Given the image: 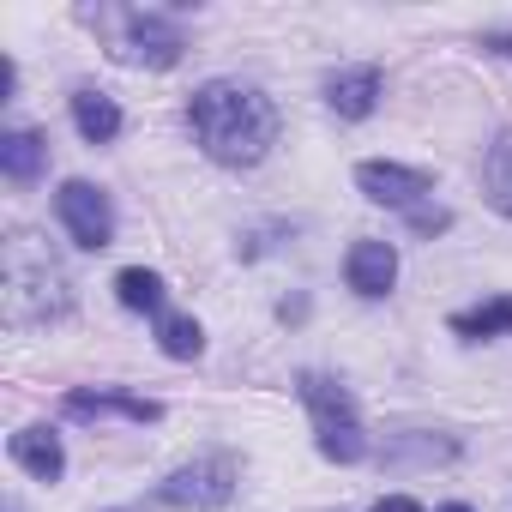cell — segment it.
<instances>
[{
    "label": "cell",
    "instance_id": "obj_17",
    "mask_svg": "<svg viewBox=\"0 0 512 512\" xmlns=\"http://www.w3.org/2000/svg\"><path fill=\"white\" fill-rule=\"evenodd\" d=\"M452 332L458 338H494V332H512V296H494L470 314H452Z\"/></svg>",
    "mask_w": 512,
    "mask_h": 512
},
{
    "label": "cell",
    "instance_id": "obj_18",
    "mask_svg": "<svg viewBox=\"0 0 512 512\" xmlns=\"http://www.w3.org/2000/svg\"><path fill=\"white\" fill-rule=\"evenodd\" d=\"M446 223H452V217H446L440 205H416V211H410V229H422V235H440Z\"/></svg>",
    "mask_w": 512,
    "mask_h": 512
},
{
    "label": "cell",
    "instance_id": "obj_14",
    "mask_svg": "<svg viewBox=\"0 0 512 512\" xmlns=\"http://www.w3.org/2000/svg\"><path fill=\"white\" fill-rule=\"evenodd\" d=\"M73 127H79L91 145H109V139L121 133V109H115V97H103V91H73Z\"/></svg>",
    "mask_w": 512,
    "mask_h": 512
},
{
    "label": "cell",
    "instance_id": "obj_11",
    "mask_svg": "<svg viewBox=\"0 0 512 512\" xmlns=\"http://www.w3.org/2000/svg\"><path fill=\"white\" fill-rule=\"evenodd\" d=\"M13 464L31 470L37 482H61V470H67L61 434H55V428H19V434H13Z\"/></svg>",
    "mask_w": 512,
    "mask_h": 512
},
{
    "label": "cell",
    "instance_id": "obj_15",
    "mask_svg": "<svg viewBox=\"0 0 512 512\" xmlns=\"http://www.w3.org/2000/svg\"><path fill=\"white\" fill-rule=\"evenodd\" d=\"M115 296H121V308H133V314H163V278L145 272V266H127V272L115 278Z\"/></svg>",
    "mask_w": 512,
    "mask_h": 512
},
{
    "label": "cell",
    "instance_id": "obj_2",
    "mask_svg": "<svg viewBox=\"0 0 512 512\" xmlns=\"http://www.w3.org/2000/svg\"><path fill=\"white\" fill-rule=\"evenodd\" d=\"M0 284H7V326H43V320H61L73 308V284H67L61 260L25 229L7 235Z\"/></svg>",
    "mask_w": 512,
    "mask_h": 512
},
{
    "label": "cell",
    "instance_id": "obj_19",
    "mask_svg": "<svg viewBox=\"0 0 512 512\" xmlns=\"http://www.w3.org/2000/svg\"><path fill=\"white\" fill-rule=\"evenodd\" d=\"M374 512H422V500H416V494H386Z\"/></svg>",
    "mask_w": 512,
    "mask_h": 512
},
{
    "label": "cell",
    "instance_id": "obj_5",
    "mask_svg": "<svg viewBox=\"0 0 512 512\" xmlns=\"http://www.w3.org/2000/svg\"><path fill=\"white\" fill-rule=\"evenodd\" d=\"M55 217H61L67 235H73L79 247H91V253L115 241V205H109V193L91 187V181H67V187L55 193Z\"/></svg>",
    "mask_w": 512,
    "mask_h": 512
},
{
    "label": "cell",
    "instance_id": "obj_4",
    "mask_svg": "<svg viewBox=\"0 0 512 512\" xmlns=\"http://www.w3.org/2000/svg\"><path fill=\"white\" fill-rule=\"evenodd\" d=\"M235 458H223V452H211V458H193V464H181L163 488H157V500L163 506H175V512H217L229 494H235Z\"/></svg>",
    "mask_w": 512,
    "mask_h": 512
},
{
    "label": "cell",
    "instance_id": "obj_10",
    "mask_svg": "<svg viewBox=\"0 0 512 512\" xmlns=\"http://www.w3.org/2000/svg\"><path fill=\"white\" fill-rule=\"evenodd\" d=\"M67 416H127V422H157L163 404L139 398V392H67Z\"/></svg>",
    "mask_w": 512,
    "mask_h": 512
},
{
    "label": "cell",
    "instance_id": "obj_9",
    "mask_svg": "<svg viewBox=\"0 0 512 512\" xmlns=\"http://www.w3.org/2000/svg\"><path fill=\"white\" fill-rule=\"evenodd\" d=\"M326 103H332V115H344V121H368L374 103H380V67H344V73H332Z\"/></svg>",
    "mask_w": 512,
    "mask_h": 512
},
{
    "label": "cell",
    "instance_id": "obj_3",
    "mask_svg": "<svg viewBox=\"0 0 512 512\" xmlns=\"http://www.w3.org/2000/svg\"><path fill=\"white\" fill-rule=\"evenodd\" d=\"M296 386H302V404H308V416H314L320 452H326L332 464H356V458L368 452V428H362V416H356V398H350L338 380H326V374H302Z\"/></svg>",
    "mask_w": 512,
    "mask_h": 512
},
{
    "label": "cell",
    "instance_id": "obj_8",
    "mask_svg": "<svg viewBox=\"0 0 512 512\" xmlns=\"http://www.w3.org/2000/svg\"><path fill=\"white\" fill-rule=\"evenodd\" d=\"M344 278H350L356 296L380 302V296L398 284V247H392V241H356L350 260H344Z\"/></svg>",
    "mask_w": 512,
    "mask_h": 512
},
{
    "label": "cell",
    "instance_id": "obj_20",
    "mask_svg": "<svg viewBox=\"0 0 512 512\" xmlns=\"http://www.w3.org/2000/svg\"><path fill=\"white\" fill-rule=\"evenodd\" d=\"M482 49H494V55H512V31H494V37H482Z\"/></svg>",
    "mask_w": 512,
    "mask_h": 512
},
{
    "label": "cell",
    "instance_id": "obj_12",
    "mask_svg": "<svg viewBox=\"0 0 512 512\" xmlns=\"http://www.w3.org/2000/svg\"><path fill=\"white\" fill-rule=\"evenodd\" d=\"M482 199L500 211V217H512V127L506 133H494V145L482 151Z\"/></svg>",
    "mask_w": 512,
    "mask_h": 512
},
{
    "label": "cell",
    "instance_id": "obj_6",
    "mask_svg": "<svg viewBox=\"0 0 512 512\" xmlns=\"http://www.w3.org/2000/svg\"><path fill=\"white\" fill-rule=\"evenodd\" d=\"M181 31L163 19V13H127L121 19V61H133V67H175L181 61Z\"/></svg>",
    "mask_w": 512,
    "mask_h": 512
},
{
    "label": "cell",
    "instance_id": "obj_1",
    "mask_svg": "<svg viewBox=\"0 0 512 512\" xmlns=\"http://www.w3.org/2000/svg\"><path fill=\"white\" fill-rule=\"evenodd\" d=\"M187 127L199 139V151L223 169H253L272 145H278V109L266 91L235 85V79H211L193 91L187 103Z\"/></svg>",
    "mask_w": 512,
    "mask_h": 512
},
{
    "label": "cell",
    "instance_id": "obj_7",
    "mask_svg": "<svg viewBox=\"0 0 512 512\" xmlns=\"http://www.w3.org/2000/svg\"><path fill=\"white\" fill-rule=\"evenodd\" d=\"M356 187L374 199V205H398V211H416L428 193H434V175L428 169H404V163H362L356 169Z\"/></svg>",
    "mask_w": 512,
    "mask_h": 512
},
{
    "label": "cell",
    "instance_id": "obj_16",
    "mask_svg": "<svg viewBox=\"0 0 512 512\" xmlns=\"http://www.w3.org/2000/svg\"><path fill=\"white\" fill-rule=\"evenodd\" d=\"M157 344H163V356L193 362V356L205 350V332H199V320H193V314H163V320H157Z\"/></svg>",
    "mask_w": 512,
    "mask_h": 512
},
{
    "label": "cell",
    "instance_id": "obj_21",
    "mask_svg": "<svg viewBox=\"0 0 512 512\" xmlns=\"http://www.w3.org/2000/svg\"><path fill=\"white\" fill-rule=\"evenodd\" d=\"M440 512H470V506H458V500H452V506H440Z\"/></svg>",
    "mask_w": 512,
    "mask_h": 512
},
{
    "label": "cell",
    "instance_id": "obj_13",
    "mask_svg": "<svg viewBox=\"0 0 512 512\" xmlns=\"http://www.w3.org/2000/svg\"><path fill=\"white\" fill-rule=\"evenodd\" d=\"M43 163H49V139L43 133H7V139H0V169H7V181H37L43 175Z\"/></svg>",
    "mask_w": 512,
    "mask_h": 512
}]
</instances>
